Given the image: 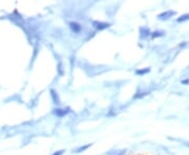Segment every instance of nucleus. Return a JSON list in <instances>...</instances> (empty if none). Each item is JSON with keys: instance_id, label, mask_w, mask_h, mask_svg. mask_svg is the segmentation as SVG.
<instances>
[{"instance_id": "obj_1", "label": "nucleus", "mask_w": 189, "mask_h": 155, "mask_svg": "<svg viewBox=\"0 0 189 155\" xmlns=\"http://www.w3.org/2000/svg\"><path fill=\"white\" fill-rule=\"evenodd\" d=\"M109 22H103V21H99V20H94L92 21V26L94 27L96 31H104V29L108 28L110 26Z\"/></svg>"}, {"instance_id": "obj_2", "label": "nucleus", "mask_w": 189, "mask_h": 155, "mask_svg": "<svg viewBox=\"0 0 189 155\" xmlns=\"http://www.w3.org/2000/svg\"><path fill=\"white\" fill-rule=\"evenodd\" d=\"M175 14H177V12H175V10H165V12L158 15V19L161 21H166V20H169L170 18H172L173 16H175Z\"/></svg>"}, {"instance_id": "obj_3", "label": "nucleus", "mask_w": 189, "mask_h": 155, "mask_svg": "<svg viewBox=\"0 0 189 155\" xmlns=\"http://www.w3.org/2000/svg\"><path fill=\"white\" fill-rule=\"evenodd\" d=\"M69 112H71V108H69V107H66V108H55V109L53 110V113H54L55 115L59 116V118H63V116L67 115Z\"/></svg>"}, {"instance_id": "obj_4", "label": "nucleus", "mask_w": 189, "mask_h": 155, "mask_svg": "<svg viewBox=\"0 0 189 155\" xmlns=\"http://www.w3.org/2000/svg\"><path fill=\"white\" fill-rule=\"evenodd\" d=\"M69 27L74 34H80L82 31V25L77 21H71L69 22Z\"/></svg>"}, {"instance_id": "obj_5", "label": "nucleus", "mask_w": 189, "mask_h": 155, "mask_svg": "<svg viewBox=\"0 0 189 155\" xmlns=\"http://www.w3.org/2000/svg\"><path fill=\"white\" fill-rule=\"evenodd\" d=\"M139 34H140V38H141L142 40H145L147 39V38H149L150 36H151V31H150V29L148 28V27L146 26H141L139 28Z\"/></svg>"}, {"instance_id": "obj_6", "label": "nucleus", "mask_w": 189, "mask_h": 155, "mask_svg": "<svg viewBox=\"0 0 189 155\" xmlns=\"http://www.w3.org/2000/svg\"><path fill=\"white\" fill-rule=\"evenodd\" d=\"M50 97H52V100H53V102H54L55 105H57V106L60 105L61 100H60L59 94L57 93V91H55L54 89H50Z\"/></svg>"}, {"instance_id": "obj_7", "label": "nucleus", "mask_w": 189, "mask_h": 155, "mask_svg": "<svg viewBox=\"0 0 189 155\" xmlns=\"http://www.w3.org/2000/svg\"><path fill=\"white\" fill-rule=\"evenodd\" d=\"M93 146V144H87V145H84V146H80V147H77L75 150H73L74 153H82V152L86 151L88 148H90Z\"/></svg>"}, {"instance_id": "obj_8", "label": "nucleus", "mask_w": 189, "mask_h": 155, "mask_svg": "<svg viewBox=\"0 0 189 155\" xmlns=\"http://www.w3.org/2000/svg\"><path fill=\"white\" fill-rule=\"evenodd\" d=\"M150 73V67H145V68H139L135 71L137 76H145Z\"/></svg>"}, {"instance_id": "obj_9", "label": "nucleus", "mask_w": 189, "mask_h": 155, "mask_svg": "<svg viewBox=\"0 0 189 155\" xmlns=\"http://www.w3.org/2000/svg\"><path fill=\"white\" fill-rule=\"evenodd\" d=\"M165 35V31H151V36L150 37L152 38V39H156V38H161L163 37V36Z\"/></svg>"}, {"instance_id": "obj_10", "label": "nucleus", "mask_w": 189, "mask_h": 155, "mask_svg": "<svg viewBox=\"0 0 189 155\" xmlns=\"http://www.w3.org/2000/svg\"><path fill=\"white\" fill-rule=\"evenodd\" d=\"M149 92L147 91H138L135 95H133V100H140V99H143L145 95H147Z\"/></svg>"}, {"instance_id": "obj_11", "label": "nucleus", "mask_w": 189, "mask_h": 155, "mask_svg": "<svg viewBox=\"0 0 189 155\" xmlns=\"http://www.w3.org/2000/svg\"><path fill=\"white\" fill-rule=\"evenodd\" d=\"M189 20V14H184L182 15V16H180L179 18H177V22L178 23H182V22H185V21H188Z\"/></svg>"}, {"instance_id": "obj_12", "label": "nucleus", "mask_w": 189, "mask_h": 155, "mask_svg": "<svg viewBox=\"0 0 189 155\" xmlns=\"http://www.w3.org/2000/svg\"><path fill=\"white\" fill-rule=\"evenodd\" d=\"M58 71H59V75L60 76L63 75V67H62V64H61V63L58 64Z\"/></svg>"}, {"instance_id": "obj_13", "label": "nucleus", "mask_w": 189, "mask_h": 155, "mask_svg": "<svg viewBox=\"0 0 189 155\" xmlns=\"http://www.w3.org/2000/svg\"><path fill=\"white\" fill-rule=\"evenodd\" d=\"M175 141L180 142V143H182V145H184V146H186V147L189 148V142H187V141H181V139H175Z\"/></svg>"}, {"instance_id": "obj_14", "label": "nucleus", "mask_w": 189, "mask_h": 155, "mask_svg": "<svg viewBox=\"0 0 189 155\" xmlns=\"http://www.w3.org/2000/svg\"><path fill=\"white\" fill-rule=\"evenodd\" d=\"M64 150H59V151H56V152H54L52 155H63V153H64Z\"/></svg>"}, {"instance_id": "obj_15", "label": "nucleus", "mask_w": 189, "mask_h": 155, "mask_svg": "<svg viewBox=\"0 0 189 155\" xmlns=\"http://www.w3.org/2000/svg\"><path fill=\"white\" fill-rule=\"evenodd\" d=\"M181 83L183 85H189V79H186V80H182Z\"/></svg>"}]
</instances>
